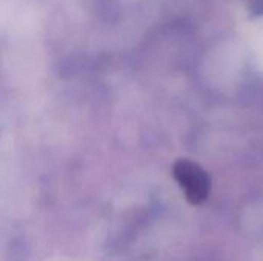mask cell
<instances>
[{
	"label": "cell",
	"mask_w": 263,
	"mask_h": 261,
	"mask_svg": "<svg viewBox=\"0 0 263 261\" xmlns=\"http://www.w3.org/2000/svg\"><path fill=\"white\" fill-rule=\"evenodd\" d=\"M174 177L186 200L193 205H202L210 194L211 180L210 175L194 162L180 160L174 165Z\"/></svg>",
	"instance_id": "1"
},
{
	"label": "cell",
	"mask_w": 263,
	"mask_h": 261,
	"mask_svg": "<svg viewBox=\"0 0 263 261\" xmlns=\"http://www.w3.org/2000/svg\"><path fill=\"white\" fill-rule=\"evenodd\" d=\"M251 12L256 14H263V0H248Z\"/></svg>",
	"instance_id": "2"
}]
</instances>
